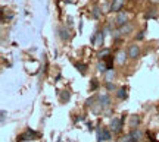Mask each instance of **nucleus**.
Returning a JSON list of instances; mask_svg holds the SVG:
<instances>
[{"label": "nucleus", "mask_w": 159, "mask_h": 142, "mask_svg": "<svg viewBox=\"0 0 159 142\" xmlns=\"http://www.w3.org/2000/svg\"><path fill=\"white\" fill-rule=\"evenodd\" d=\"M124 119H125V114H122V117H114L112 119V122H111V131L114 132V135H119L122 132Z\"/></svg>", "instance_id": "obj_1"}, {"label": "nucleus", "mask_w": 159, "mask_h": 142, "mask_svg": "<svg viewBox=\"0 0 159 142\" xmlns=\"http://www.w3.org/2000/svg\"><path fill=\"white\" fill-rule=\"evenodd\" d=\"M127 53H128V57L131 60H137L139 57L142 56V47L139 46L137 43H133L127 47Z\"/></svg>", "instance_id": "obj_2"}, {"label": "nucleus", "mask_w": 159, "mask_h": 142, "mask_svg": "<svg viewBox=\"0 0 159 142\" xmlns=\"http://www.w3.org/2000/svg\"><path fill=\"white\" fill-rule=\"evenodd\" d=\"M130 22V19H128V13L125 10H119L118 13H116V16H115V25L116 27H124L125 23Z\"/></svg>", "instance_id": "obj_3"}, {"label": "nucleus", "mask_w": 159, "mask_h": 142, "mask_svg": "<svg viewBox=\"0 0 159 142\" xmlns=\"http://www.w3.org/2000/svg\"><path fill=\"white\" fill-rule=\"evenodd\" d=\"M111 129L108 127H105V129H97V141L102 142V141H111V138H112V133H111Z\"/></svg>", "instance_id": "obj_4"}, {"label": "nucleus", "mask_w": 159, "mask_h": 142, "mask_svg": "<svg viewBox=\"0 0 159 142\" xmlns=\"http://www.w3.org/2000/svg\"><path fill=\"white\" fill-rule=\"evenodd\" d=\"M128 59H130V57H128V53H127L125 50H119L118 53L115 54V62L118 63L119 66H124Z\"/></svg>", "instance_id": "obj_5"}, {"label": "nucleus", "mask_w": 159, "mask_h": 142, "mask_svg": "<svg viewBox=\"0 0 159 142\" xmlns=\"http://www.w3.org/2000/svg\"><path fill=\"white\" fill-rule=\"evenodd\" d=\"M97 104L100 106L102 108H106L111 106V95L109 94H100V95H97Z\"/></svg>", "instance_id": "obj_6"}, {"label": "nucleus", "mask_w": 159, "mask_h": 142, "mask_svg": "<svg viewBox=\"0 0 159 142\" xmlns=\"http://www.w3.org/2000/svg\"><path fill=\"white\" fill-rule=\"evenodd\" d=\"M37 138V132L31 131V129H27V131L24 132L22 135H19V141H33V139H35Z\"/></svg>", "instance_id": "obj_7"}, {"label": "nucleus", "mask_w": 159, "mask_h": 142, "mask_svg": "<svg viewBox=\"0 0 159 142\" xmlns=\"http://www.w3.org/2000/svg\"><path fill=\"white\" fill-rule=\"evenodd\" d=\"M125 2H127V0H112V5H111V12L118 13L119 10H122Z\"/></svg>", "instance_id": "obj_8"}, {"label": "nucleus", "mask_w": 159, "mask_h": 142, "mask_svg": "<svg viewBox=\"0 0 159 142\" xmlns=\"http://www.w3.org/2000/svg\"><path fill=\"white\" fill-rule=\"evenodd\" d=\"M140 116L139 114H133V116H130V122H128V126H130V129L133 131V129H137L139 126H140Z\"/></svg>", "instance_id": "obj_9"}, {"label": "nucleus", "mask_w": 159, "mask_h": 142, "mask_svg": "<svg viewBox=\"0 0 159 142\" xmlns=\"http://www.w3.org/2000/svg\"><path fill=\"white\" fill-rule=\"evenodd\" d=\"M103 78H105V82H114L115 78H116V72H115V69H109L106 73H103Z\"/></svg>", "instance_id": "obj_10"}, {"label": "nucleus", "mask_w": 159, "mask_h": 142, "mask_svg": "<svg viewBox=\"0 0 159 142\" xmlns=\"http://www.w3.org/2000/svg\"><path fill=\"white\" fill-rule=\"evenodd\" d=\"M133 25H131L130 22L128 23H125L124 27H119L118 28V31H119V34L121 35H128V34H131V32H133Z\"/></svg>", "instance_id": "obj_11"}, {"label": "nucleus", "mask_w": 159, "mask_h": 142, "mask_svg": "<svg viewBox=\"0 0 159 142\" xmlns=\"http://www.w3.org/2000/svg\"><path fill=\"white\" fill-rule=\"evenodd\" d=\"M115 97H116L118 100H127V97H128V94H127V88H125V86L118 88L116 92H115Z\"/></svg>", "instance_id": "obj_12"}, {"label": "nucleus", "mask_w": 159, "mask_h": 142, "mask_svg": "<svg viewBox=\"0 0 159 142\" xmlns=\"http://www.w3.org/2000/svg\"><path fill=\"white\" fill-rule=\"evenodd\" d=\"M97 70L100 72V73H106L109 70V66H108V63L105 62V60H100V62L97 63Z\"/></svg>", "instance_id": "obj_13"}, {"label": "nucleus", "mask_w": 159, "mask_h": 142, "mask_svg": "<svg viewBox=\"0 0 159 142\" xmlns=\"http://www.w3.org/2000/svg\"><path fill=\"white\" fill-rule=\"evenodd\" d=\"M144 18L146 19H155V18H158V10L156 9H148V10L144 12Z\"/></svg>", "instance_id": "obj_14"}, {"label": "nucleus", "mask_w": 159, "mask_h": 142, "mask_svg": "<svg viewBox=\"0 0 159 142\" xmlns=\"http://www.w3.org/2000/svg\"><path fill=\"white\" fill-rule=\"evenodd\" d=\"M59 32H61V38H62V41H68L69 38H71V35H69V31L66 28H65V27H61V28H59Z\"/></svg>", "instance_id": "obj_15"}, {"label": "nucleus", "mask_w": 159, "mask_h": 142, "mask_svg": "<svg viewBox=\"0 0 159 142\" xmlns=\"http://www.w3.org/2000/svg\"><path fill=\"white\" fill-rule=\"evenodd\" d=\"M109 56H111V50H109V48H103V50L99 51V54H97L99 60H106Z\"/></svg>", "instance_id": "obj_16"}, {"label": "nucleus", "mask_w": 159, "mask_h": 142, "mask_svg": "<svg viewBox=\"0 0 159 142\" xmlns=\"http://www.w3.org/2000/svg\"><path fill=\"white\" fill-rule=\"evenodd\" d=\"M131 135L134 136V139H136V141H140V139L143 138V132L137 127V129H133V131H131Z\"/></svg>", "instance_id": "obj_17"}, {"label": "nucleus", "mask_w": 159, "mask_h": 142, "mask_svg": "<svg viewBox=\"0 0 159 142\" xmlns=\"http://www.w3.org/2000/svg\"><path fill=\"white\" fill-rule=\"evenodd\" d=\"M96 34H97V41H96V46H97V47H100V46H102V44H103V38H105V35H103V34H105V32H103V31H97Z\"/></svg>", "instance_id": "obj_18"}, {"label": "nucleus", "mask_w": 159, "mask_h": 142, "mask_svg": "<svg viewBox=\"0 0 159 142\" xmlns=\"http://www.w3.org/2000/svg\"><path fill=\"white\" fill-rule=\"evenodd\" d=\"M105 86H106V90H108L109 92H116V90H118L114 82H105Z\"/></svg>", "instance_id": "obj_19"}, {"label": "nucleus", "mask_w": 159, "mask_h": 142, "mask_svg": "<svg viewBox=\"0 0 159 142\" xmlns=\"http://www.w3.org/2000/svg\"><path fill=\"white\" fill-rule=\"evenodd\" d=\"M69 98H71V94H69L68 90H66V91H62V94H61V102L69 101Z\"/></svg>", "instance_id": "obj_20"}, {"label": "nucleus", "mask_w": 159, "mask_h": 142, "mask_svg": "<svg viewBox=\"0 0 159 142\" xmlns=\"http://www.w3.org/2000/svg\"><path fill=\"white\" fill-rule=\"evenodd\" d=\"M119 142H137V141L134 139V136H133L131 133H128V135H124V136L121 138Z\"/></svg>", "instance_id": "obj_21"}, {"label": "nucleus", "mask_w": 159, "mask_h": 142, "mask_svg": "<svg viewBox=\"0 0 159 142\" xmlns=\"http://www.w3.org/2000/svg\"><path fill=\"white\" fill-rule=\"evenodd\" d=\"M97 86H99V81L96 79V78H93L90 82V91H94V90H97Z\"/></svg>", "instance_id": "obj_22"}, {"label": "nucleus", "mask_w": 159, "mask_h": 142, "mask_svg": "<svg viewBox=\"0 0 159 142\" xmlns=\"http://www.w3.org/2000/svg\"><path fill=\"white\" fill-rule=\"evenodd\" d=\"M91 15H93L94 19H99V18H100V10H99V7H94L93 12H91Z\"/></svg>", "instance_id": "obj_23"}, {"label": "nucleus", "mask_w": 159, "mask_h": 142, "mask_svg": "<svg viewBox=\"0 0 159 142\" xmlns=\"http://www.w3.org/2000/svg\"><path fill=\"white\" fill-rule=\"evenodd\" d=\"M96 100H97V97H91V98H89V100L85 101V106H87V107H91V106H93V102L96 101Z\"/></svg>", "instance_id": "obj_24"}, {"label": "nucleus", "mask_w": 159, "mask_h": 142, "mask_svg": "<svg viewBox=\"0 0 159 142\" xmlns=\"http://www.w3.org/2000/svg\"><path fill=\"white\" fill-rule=\"evenodd\" d=\"M143 38H144V29H143V31H140V32L136 35V38H134V40H136V41H142Z\"/></svg>", "instance_id": "obj_25"}, {"label": "nucleus", "mask_w": 159, "mask_h": 142, "mask_svg": "<svg viewBox=\"0 0 159 142\" xmlns=\"http://www.w3.org/2000/svg\"><path fill=\"white\" fill-rule=\"evenodd\" d=\"M77 69H80V72L84 75V73H85V69H87V66H85V65H81V63H78V65H77Z\"/></svg>", "instance_id": "obj_26"}, {"label": "nucleus", "mask_w": 159, "mask_h": 142, "mask_svg": "<svg viewBox=\"0 0 159 142\" xmlns=\"http://www.w3.org/2000/svg\"><path fill=\"white\" fill-rule=\"evenodd\" d=\"M148 3L150 6H158L159 5V0H148Z\"/></svg>", "instance_id": "obj_27"}, {"label": "nucleus", "mask_w": 159, "mask_h": 142, "mask_svg": "<svg viewBox=\"0 0 159 142\" xmlns=\"http://www.w3.org/2000/svg\"><path fill=\"white\" fill-rule=\"evenodd\" d=\"M5 117H6V111H2V123L5 122Z\"/></svg>", "instance_id": "obj_28"}, {"label": "nucleus", "mask_w": 159, "mask_h": 142, "mask_svg": "<svg viewBox=\"0 0 159 142\" xmlns=\"http://www.w3.org/2000/svg\"><path fill=\"white\" fill-rule=\"evenodd\" d=\"M137 142H139V141H137Z\"/></svg>", "instance_id": "obj_29"}]
</instances>
